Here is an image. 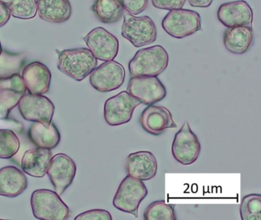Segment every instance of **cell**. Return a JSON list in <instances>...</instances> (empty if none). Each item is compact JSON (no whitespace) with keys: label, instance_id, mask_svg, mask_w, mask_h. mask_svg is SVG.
<instances>
[{"label":"cell","instance_id":"6da1fadb","mask_svg":"<svg viewBox=\"0 0 261 220\" xmlns=\"http://www.w3.org/2000/svg\"><path fill=\"white\" fill-rule=\"evenodd\" d=\"M169 55L161 45L140 49L129 62V71L134 76H158L169 65Z\"/></svg>","mask_w":261,"mask_h":220},{"label":"cell","instance_id":"7a4b0ae2","mask_svg":"<svg viewBox=\"0 0 261 220\" xmlns=\"http://www.w3.org/2000/svg\"><path fill=\"white\" fill-rule=\"evenodd\" d=\"M58 53V68L74 80H83L97 67V59L89 49H66Z\"/></svg>","mask_w":261,"mask_h":220},{"label":"cell","instance_id":"3957f363","mask_svg":"<svg viewBox=\"0 0 261 220\" xmlns=\"http://www.w3.org/2000/svg\"><path fill=\"white\" fill-rule=\"evenodd\" d=\"M31 206L38 219L65 220L70 214L69 208L60 196L48 189L35 190L31 196Z\"/></svg>","mask_w":261,"mask_h":220},{"label":"cell","instance_id":"277c9868","mask_svg":"<svg viewBox=\"0 0 261 220\" xmlns=\"http://www.w3.org/2000/svg\"><path fill=\"white\" fill-rule=\"evenodd\" d=\"M147 194V188L143 181L127 175L119 185L113 205L118 210L127 212L137 218L140 203Z\"/></svg>","mask_w":261,"mask_h":220},{"label":"cell","instance_id":"5b68a950","mask_svg":"<svg viewBox=\"0 0 261 220\" xmlns=\"http://www.w3.org/2000/svg\"><path fill=\"white\" fill-rule=\"evenodd\" d=\"M121 35L130 41L136 47H141L155 42L157 38V29L150 17H136L124 12Z\"/></svg>","mask_w":261,"mask_h":220},{"label":"cell","instance_id":"8992f818","mask_svg":"<svg viewBox=\"0 0 261 220\" xmlns=\"http://www.w3.org/2000/svg\"><path fill=\"white\" fill-rule=\"evenodd\" d=\"M162 26L168 35L181 39L201 31V16L195 11L175 9L170 11L165 16Z\"/></svg>","mask_w":261,"mask_h":220},{"label":"cell","instance_id":"52a82bcc","mask_svg":"<svg viewBox=\"0 0 261 220\" xmlns=\"http://www.w3.org/2000/svg\"><path fill=\"white\" fill-rule=\"evenodd\" d=\"M140 104V101L127 91L120 92L105 102L103 106L105 121L111 126L127 123L132 119L134 110Z\"/></svg>","mask_w":261,"mask_h":220},{"label":"cell","instance_id":"ba28073f","mask_svg":"<svg viewBox=\"0 0 261 220\" xmlns=\"http://www.w3.org/2000/svg\"><path fill=\"white\" fill-rule=\"evenodd\" d=\"M21 116L30 122H37L48 128L55 113L53 102L44 95L24 94L19 100Z\"/></svg>","mask_w":261,"mask_h":220},{"label":"cell","instance_id":"9c48e42d","mask_svg":"<svg viewBox=\"0 0 261 220\" xmlns=\"http://www.w3.org/2000/svg\"><path fill=\"white\" fill-rule=\"evenodd\" d=\"M201 152V144L186 121L175 134L172 145V154L176 161L187 166L196 161Z\"/></svg>","mask_w":261,"mask_h":220},{"label":"cell","instance_id":"30bf717a","mask_svg":"<svg viewBox=\"0 0 261 220\" xmlns=\"http://www.w3.org/2000/svg\"><path fill=\"white\" fill-rule=\"evenodd\" d=\"M126 72L120 63L106 61L96 67L90 74V84L100 93H108L120 88L125 80Z\"/></svg>","mask_w":261,"mask_h":220},{"label":"cell","instance_id":"8fae6325","mask_svg":"<svg viewBox=\"0 0 261 220\" xmlns=\"http://www.w3.org/2000/svg\"><path fill=\"white\" fill-rule=\"evenodd\" d=\"M126 91L140 101L150 105L166 97V89L157 76H134L129 79Z\"/></svg>","mask_w":261,"mask_h":220},{"label":"cell","instance_id":"7c38bea8","mask_svg":"<svg viewBox=\"0 0 261 220\" xmlns=\"http://www.w3.org/2000/svg\"><path fill=\"white\" fill-rule=\"evenodd\" d=\"M77 172L75 162L65 154H57L53 157L47 174L56 192L59 196L71 186Z\"/></svg>","mask_w":261,"mask_h":220},{"label":"cell","instance_id":"4fadbf2b","mask_svg":"<svg viewBox=\"0 0 261 220\" xmlns=\"http://www.w3.org/2000/svg\"><path fill=\"white\" fill-rule=\"evenodd\" d=\"M84 41L91 53L100 61H113L118 54V39L103 28L93 29L84 38Z\"/></svg>","mask_w":261,"mask_h":220},{"label":"cell","instance_id":"5bb4252c","mask_svg":"<svg viewBox=\"0 0 261 220\" xmlns=\"http://www.w3.org/2000/svg\"><path fill=\"white\" fill-rule=\"evenodd\" d=\"M27 88L20 74L0 79V122L9 117L10 111L16 106Z\"/></svg>","mask_w":261,"mask_h":220},{"label":"cell","instance_id":"9a60e30c","mask_svg":"<svg viewBox=\"0 0 261 220\" xmlns=\"http://www.w3.org/2000/svg\"><path fill=\"white\" fill-rule=\"evenodd\" d=\"M142 128L152 135H160L166 130L177 128L172 113L164 106L150 105L140 115Z\"/></svg>","mask_w":261,"mask_h":220},{"label":"cell","instance_id":"2e32d148","mask_svg":"<svg viewBox=\"0 0 261 220\" xmlns=\"http://www.w3.org/2000/svg\"><path fill=\"white\" fill-rule=\"evenodd\" d=\"M218 20L227 28L249 26L253 23V10L244 0L230 2L220 6L218 10Z\"/></svg>","mask_w":261,"mask_h":220},{"label":"cell","instance_id":"e0dca14e","mask_svg":"<svg viewBox=\"0 0 261 220\" xmlns=\"http://www.w3.org/2000/svg\"><path fill=\"white\" fill-rule=\"evenodd\" d=\"M125 170L127 175L146 181L154 178L158 171V163L150 151L131 153L126 157Z\"/></svg>","mask_w":261,"mask_h":220},{"label":"cell","instance_id":"ac0fdd59","mask_svg":"<svg viewBox=\"0 0 261 220\" xmlns=\"http://www.w3.org/2000/svg\"><path fill=\"white\" fill-rule=\"evenodd\" d=\"M22 80L27 90L33 95H44L49 91L51 73L43 63L35 61L22 69Z\"/></svg>","mask_w":261,"mask_h":220},{"label":"cell","instance_id":"d6986e66","mask_svg":"<svg viewBox=\"0 0 261 220\" xmlns=\"http://www.w3.org/2000/svg\"><path fill=\"white\" fill-rule=\"evenodd\" d=\"M53 158L51 150L36 148L27 150L21 160L22 171L31 177L42 178L45 176Z\"/></svg>","mask_w":261,"mask_h":220},{"label":"cell","instance_id":"ffe728a7","mask_svg":"<svg viewBox=\"0 0 261 220\" xmlns=\"http://www.w3.org/2000/svg\"><path fill=\"white\" fill-rule=\"evenodd\" d=\"M28 179L23 171L14 166L0 169V196L18 197L27 189Z\"/></svg>","mask_w":261,"mask_h":220},{"label":"cell","instance_id":"44dd1931","mask_svg":"<svg viewBox=\"0 0 261 220\" xmlns=\"http://www.w3.org/2000/svg\"><path fill=\"white\" fill-rule=\"evenodd\" d=\"M37 12L41 19L61 24L68 21L72 13L69 0H36Z\"/></svg>","mask_w":261,"mask_h":220},{"label":"cell","instance_id":"7402d4cb","mask_svg":"<svg viewBox=\"0 0 261 220\" xmlns=\"http://www.w3.org/2000/svg\"><path fill=\"white\" fill-rule=\"evenodd\" d=\"M253 29L249 26L228 28L224 33V45L233 54L241 55L248 51L253 43Z\"/></svg>","mask_w":261,"mask_h":220},{"label":"cell","instance_id":"603a6c76","mask_svg":"<svg viewBox=\"0 0 261 220\" xmlns=\"http://www.w3.org/2000/svg\"><path fill=\"white\" fill-rule=\"evenodd\" d=\"M29 137L36 146L50 150L57 147L61 141L60 132L53 122L48 128L40 122H33L29 131Z\"/></svg>","mask_w":261,"mask_h":220},{"label":"cell","instance_id":"cb8c5ba5","mask_svg":"<svg viewBox=\"0 0 261 220\" xmlns=\"http://www.w3.org/2000/svg\"><path fill=\"white\" fill-rule=\"evenodd\" d=\"M91 10L96 18L105 24L118 22L124 13V9L117 0H95Z\"/></svg>","mask_w":261,"mask_h":220},{"label":"cell","instance_id":"d4e9b609","mask_svg":"<svg viewBox=\"0 0 261 220\" xmlns=\"http://www.w3.org/2000/svg\"><path fill=\"white\" fill-rule=\"evenodd\" d=\"M27 53H13L3 49L0 53V79L20 73L24 67Z\"/></svg>","mask_w":261,"mask_h":220},{"label":"cell","instance_id":"484cf974","mask_svg":"<svg viewBox=\"0 0 261 220\" xmlns=\"http://www.w3.org/2000/svg\"><path fill=\"white\" fill-rule=\"evenodd\" d=\"M4 2L10 14L19 19L29 20L36 17L37 14L36 0H1Z\"/></svg>","mask_w":261,"mask_h":220},{"label":"cell","instance_id":"4316f807","mask_svg":"<svg viewBox=\"0 0 261 220\" xmlns=\"http://www.w3.org/2000/svg\"><path fill=\"white\" fill-rule=\"evenodd\" d=\"M146 220H176L175 207L167 204L163 200H159L149 204L143 215Z\"/></svg>","mask_w":261,"mask_h":220},{"label":"cell","instance_id":"83f0119b","mask_svg":"<svg viewBox=\"0 0 261 220\" xmlns=\"http://www.w3.org/2000/svg\"><path fill=\"white\" fill-rule=\"evenodd\" d=\"M240 215L243 220H261L260 194H249L242 199Z\"/></svg>","mask_w":261,"mask_h":220},{"label":"cell","instance_id":"f1b7e54d","mask_svg":"<svg viewBox=\"0 0 261 220\" xmlns=\"http://www.w3.org/2000/svg\"><path fill=\"white\" fill-rule=\"evenodd\" d=\"M20 141L10 129H0V158L10 159L19 151Z\"/></svg>","mask_w":261,"mask_h":220},{"label":"cell","instance_id":"f546056e","mask_svg":"<svg viewBox=\"0 0 261 220\" xmlns=\"http://www.w3.org/2000/svg\"><path fill=\"white\" fill-rule=\"evenodd\" d=\"M123 9L131 15H138L147 8L148 0H117Z\"/></svg>","mask_w":261,"mask_h":220},{"label":"cell","instance_id":"4dcf8cb0","mask_svg":"<svg viewBox=\"0 0 261 220\" xmlns=\"http://www.w3.org/2000/svg\"><path fill=\"white\" fill-rule=\"evenodd\" d=\"M76 220H112L111 212L105 209H95L85 211L75 217Z\"/></svg>","mask_w":261,"mask_h":220},{"label":"cell","instance_id":"1f68e13d","mask_svg":"<svg viewBox=\"0 0 261 220\" xmlns=\"http://www.w3.org/2000/svg\"><path fill=\"white\" fill-rule=\"evenodd\" d=\"M152 6L156 9L175 10L182 9L186 0H151Z\"/></svg>","mask_w":261,"mask_h":220},{"label":"cell","instance_id":"d6a6232c","mask_svg":"<svg viewBox=\"0 0 261 220\" xmlns=\"http://www.w3.org/2000/svg\"><path fill=\"white\" fill-rule=\"evenodd\" d=\"M10 15L11 14L7 5L0 0V28L5 25L8 22Z\"/></svg>","mask_w":261,"mask_h":220},{"label":"cell","instance_id":"836d02e7","mask_svg":"<svg viewBox=\"0 0 261 220\" xmlns=\"http://www.w3.org/2000/svg\"><path fill=\"white\" fill-rule=\"evenodd\" d=\"M192 7L207 8L212 5L213 0H188Z\"/></svg>","mask_w":261,"mask_h":220},{"label":"cell","instance_id":"e575fe53","mask_svg":"<svg viewBox=\"0 0 261 220\" xmlns=\"http://www.w3.org/2000/svg\"><path fill=\"white\" fill-rule=\"evenodd\" d=\"M2 50H3L2 45H1V42H0V53H2Z\"/></svg>","mask_w":261,"mask_h":220}]
</instances>
